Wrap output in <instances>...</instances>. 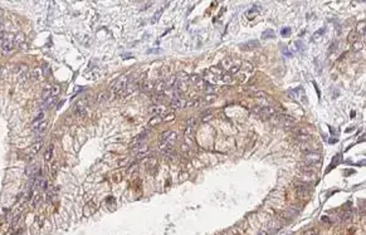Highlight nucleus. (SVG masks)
Here are the masks:
<instances>
[{
	"label": "nucleus",
	"instance_id": "6e6552de",
	"mask_svg": "<svg viewBox=\"0 0 366 235\" xmlns=\"http://www.w3.org/2000/svg\"><path fill=\"white\" fill-rule=\"evenodd\" d=\"M47 130H48V122L47 121H42L34 131H35V134L38 136H43L45 132H47Z\"/></svg>",
	"mask_w": 366,
	"mask_h": 235
},
{
	"label": "nucleus",
	"instance_id": "2f4dec72",
	"mask_svg": "<svg viewBox=\"0 0 366 235\" xmlns=\"http://www.w3.org/2000/svg\"><path fill=\"white\" fill-rule=\"evenodd\" d=\"M340 160V155H336L333 157V160H332V162H331V167H335L336 166V163H337V161Z\"/></svg>",
	"mask_w": 366,
	"mask_h": 235
},
{
	"label": "nucleus",
	"instance_id": "f704fd0d",
	"mask_svg": "<svg viewBox=\"0 0 366 235\" xmlns=\"http://www.w3.org/2000/svg\"><path fill=\"white\" fill-rule=\"evenodd\" d=\"M154 99H155V101H162V99H164V96L158 93V94H155V96H154Z\"/></svg>",
	"mask_w": 366,
	"mask_h": 235
},
{
	"label": "nucleus",
	"instance_id": "b1692460",
	"mask_svg": "<svg viewBox=\"0 0 366 235\" xmlns=\"http://www.w3.org/2000/svg\"><path fill=\"white\" fill-rule=\"evenodd\" d=\"M152 87H154V84H151V83H141L140 84V89H142V91H149Z\"/></svg>",
	"mask_w": 366,
	"mask_h": 235
},
{
	"label": "nucleus",
	"instance_id": "f03ea898",
	"mask_svg": "<svg viewBox=\"0 0 366 235\" xmlns=\"http://www.w3.org/2000/svg\"><path fill=\"white\" fill-rule=\"evenodd\" d=\"M303 160H305V165H310V166L318 165L320 161H321V155L316 151H312V152H310V154H306Z\"/></svg>",
	"mask_w": 366,
	"mask_h": 235
},
{
	"label": "nucleus",
	"instance_id": "e433bc0d",
	"mask_svg": "<svg viewBox=\"0 0 366 235\" xmlns=\"http://www.w3.org/2000/svg\"><path fill=\"white\" fill-rule=\"evenodd\" d=\"M159 16H160V12H158V13H156V14H155V16H154V18H152V20H151V22H152V23H155V22H156V20H158V19H159Z\"/></svg>",
	"mask_w": 366,
	"mask_h": 235
},
{
	"label": "nucleus",
	"instance_id": "bb28decb",
	"mask_svg": "<svg viewBox=\"0 0 366 235\" xmlns=\"http://www.w3.org/2000/svg\"><path fill=\"white\" fill-rule=\"evenodd\" d=\"M356 39H357V34H356V33H355V32H353V33H350V35H349V42H350V43H351V42H352V43H353V42H356Z\"/></svg>",
	"mask_w": 366,
	"mask_h": 235
},
{
	"label": "nucleus",
	"instance_id": "423d86ee",
	"mask_svg": "<svg viewBox=\"0 0 366 235\" xmlns=\"http://www.w3.org/2000/svg\"><path fill=\"white\" fill-rule=\"evenodd\" d=\"M296 189H297V194L298 196H307L310 194V187L307 183L305 182H301V183H297L296 185Z\"/></svg>",
	"mask_w": 366,
	"mask_h": 235
},
{
	"label": "nucleus",
	"instance_id": "5701e85b",
	"mask_svg": "<svg viewBox=\"0 0 366 235\" xmlns=\"http://www.w3.org/2000/svg\"><path fill=\"white\" fill-rule=\"evenodd\" d=\"M357 32L360 33V35H365V22L359 23V25H357Z\"/></svg>",
	"mask_w": 366,
	"mask_h": 235
},
{
	"label": "nucleus",
	"instance_id": "20e7f679",
	"mask_svg": "<svg viewBox=\"0 0 366 235\" xmlns=\"http://www.w3.org/2000/svg\"><path fill=\"white\" fill-rule=\"evenodd\" d=\"M276 121H277V123H279L282 126H292V125H293V122H295L293 117H291V116H288L286 113H278V115H276Z\"/></svg>",
	"mask_w": 366,
	"mask_h": 235
},
{
	"label": "nucleus",
	"instance_id": "c756f323",
	"mask_svg": "<svg viewBox=\"0 0 366 235\" xmlns=\"http://www.w3.org/2000/svg\"><path fill=\"white\" fill-rule=\"evenodd\" d=\"M40 200H42V196L39 195V194H38V195H35V196H34V200H33V206H38V204H39Z\"/></svg>",
	"mask_w": 366,
	"mask_h": 235
},
{
	"label": "nucleus",
	"instance_id": "c85d7f7f",
	"mask_svg": "<svg viewBox=\"0 0 366 235\" xmlns=\"http://www.w3.org/2000/svg\"><path fill=\"white\" fill-rule=\"evenodd\" d=\"M289 33H291V29H289V28H283V29L281 30V34L283 35V37H288Z\"/></svg>",
	"mask_w": 366,
	"mask_h": 235
},
{
	"label": "nucleus",
	"instance_id": "0eeeda50",
	"mask_svg": "<svg viewBox=\"0 0 366 235\" xmlns=\"http://www.w3.org/2000/svg\"><path fill=\"white\" fill-rule=\"evenodd\" d=\"M42 146H43V141H37L35 144L30 147V150H29V155H28V158H32V157H34L35 156V154H38V151L42 148Z\"/></svg>",
	"mask_w": 366,
	"mask_h": 235
},
{
	"label": "nucleus",
	"instance_id": "c9c22d12",
	"mask_svg": "<svg viewBox=\"0 0 366 235\" xmlns=\"http://www.w3.org/2000/svg\"><path fill=\"white\" fill-rule=\"evenodd\" d=\"M57 165H58L57 162H54L53 165H52V175H53V176H54V173H56V170H57Z\"/></svg>",
	"mask_w": 366,
	"mask_h": 235
},
{
	"label": "nucleus",
	"instance_id": "7c9ffc66",
	"mask_svg": "<svg viewBox=\"0 0 366 235\" xmlns=\"http://www.w3.org/2000/svg\"><path fill=\"white\" fill-rule=\"evenodd\" d=\"M160 121H161V117H156V118H154V119H151L149 122V125L150 126H155V123H158V122H160Z\"/></svg>",
	"mask_w": 366,
	"mask_h": 235
},
{
	"label": "nucleus",
	"instance_id": "473e14b6",
	"mask_svg": "<svg viewBox=\"0 0 366 235\" xmlns=\"http://www.w3.org/2000/svg\"><path fill=\"white\" fill-rule=\"evenodd\" d=\"M223 80L225 82V83H229V82L232 80V74H224L223 76Z\"/></svg>",
	"mask_w": 366,
	"mask_h": 235
},
{
	"label": "nucleus",
	"instance_id": "9d476101",
	"mask_svg": "<svg viewBox=\"0 0 366 235\" xmlns=\"http://www.w3.org/2000/svg\"><path fill=\"white\" fill-rule=\"evenodd\" d=\"M149 112H150V113H151L152 116H159V115H161L162 112H164V107H162V106H160V105H155V106L150 107Z\"/></svg>",
	"mask_w": 366,
	"mask_h": 235
},
{
	"label": "nucleus",
	"instance_id": "f257e3e1",
	"mask_svg": "<svg viewBox=\"0 0 366 235\" xmlns=\"http://www.w3.org/2000/svg\"><path fill=\"white\" fill-rule=\"evenodd\" d=\"M129 76H122L120 77L117 80L113 82V86H112V93L114 94H121L123 93L125 91H126V87H127V83H129Z\"/></svg>",
	"mask_w": 366,
	"mask_h": 235
},
{
	"label": "nucleus",
	"instance_id": "1a4fd4ad",
	"mask_svg": "<svg viewBox=\"0 0 366 235\" xmlns=\"http://www.w3.org/2000/svg\"><path fill=\"white\" fill-rule=\"evenodd\" d=\"M110 97H111V92H101V93L97 94L96 103H103V102L108 101Z\"/></svg>",
	"mask_w": 366,
	"mask_h": 235
},
{
	"label": "nucleus",
	"instance_id": "39448f33",
	"mask_svg": "<svg viewBox=\"0 0 366 235\" xmlns=\"http://www.w3.org/2000/svg\"><path fill=\"white\" fill-rule=\"evenodd\" d=\"M87 103H88V99L87 98H82L79 99L76 106H74V113L77 116H83V113L86 112V107H87Z\"/></svg>",
	"mask_w": 366,
	"mask_h": 235
},
{
	"label": "nucleus",
	"instance_id": "aec40b11",
	"mask_svg": "<svg viewBox=\"0 0 366 235\" xmlns=\"http://www.w3.org/2000/svg\"><path fill=\"white\" fill-rule=\"evenodd\" d=\"M262 38L263 39H268V38H274V32L272 29H268V30H266V32H263V34H262Z\"/></svg>",
	"mask_w": 366,
	"mask_h": 235
},
{
	"label": "nucleus",
	"instance_id": "4468645a",
	"mask_svg": "<svg viewBox=\"0 0 366 235\" xmlns=\"http://www.w3.org/2000/svg\"><path fill=\"white\" fill-rule=\"evenodd\" d=\"M325 32H326V28H325V27H323V28H321V29H318L317 32L312 35V40H315V42H316V40H318L320 38H322V37H323V34H325Z\"/></svg>",
	"mask_w": 366,
	"mask_h": 235
},
{
	"label": "nucleus",
	"instance_id": "ddd939ff",
	"mask_svg": "<svg viewBox=\"0 0 366 235\" xmlns=\"http://www.w3.org/2000/svg\"><path fill=\"white\" fill-rule=\"evenodd\" d=\"M183 103H185V101H183V99L179 98V97H172V99H171V106H172L174 108H179V107H181Z\"/></svg>",
	"mask_w": 366,
	"mask_h": 235
},
{
	"label": "nucleus",
	"instance_id": "412c9836",
	"mask_svg": "<svg viewBox=\"0 0 366 235\" xmlns=\"http://www.w3.org/2000/svg\"><path fill=\"white\" fill-rule=\"evenodd\" d=\"M24 42V35L23 34H18L16 37H14V45H18L20 43Z\"/></svg>",
	"mask_w": 366,
	"mask_h": 235
},
{
	"label": "nucleus",
	"instance_id": "2eb2a0df",
	"mask_svg": "<svg viewBox=\"0 0 366 235\" xmlns=\"http://www.w3.org/2000/svg\"><path fill=\"white\" fill-rule=\"evenodd\" d=\"M13 48H14V40H12V42H6L2 45V49H3L4 53H9Z\"/></svg>",
	"mask_w": 366,
	"mask_h": 235
},
{
	"label": "nucleus",
	"instance_id": "f3484780",
	"mask_svg": "<svg viewBox=\"0 0 366 235\" xmlns=\"http://www.w3.org/2000/svg\"><path fill=\"white\" fill-rule=\"evenodd\" d=\"M59 91H60L59 86H57V84L50 86V97H57L59 94Z\"/></svg>",
	"mask_w": 366,
	"mask_h": 235
},
{
	"label": "nucleus",
	"instance_id": "ea45409f",
	"mask_svg": "<svg viewBox=\"0 0 366 235\" xmlns=\"http://www.w3.org/2000/svg\"><path fill=\"white\" fill-rule=\"evenodd\" d=\"M13 235H22V234H20V231H18V233H15V234H13Z\"/></svg>",
	"mask_w": 366,
	"mask_h": 235
},
{
	"label": "nucleus",
	"instance_id": "a878e982",
	"mask_svg": "<svg viewBox=\"0 0 366 235\" xmlns=\"http://www.w3.org/2000/svg\"><path fill=\"white\" fill-rule=\"evenodd\" d=\"M247 44H248V45H244L243 48H245V49H247V48H255V47H258V42H257V40H253V42H249V43H247Z\"/></svg>",
	"mask_w": 366,
	"mask_h": 235
},
{
	"label": "nucleus",
	"instance_id": "72a5a7b5",
	"mask_svg": "<svg viewBox=\"0 0 366 235\" xmlns=\"http://www.w3.org/2000/svg\"><path fill=\"white\" fill-rule=\"evenodd\" d=\"M213 99H215V96H214V94H206L205 98H204L205 102H210V101H213Z\"/></svg>",
	"mask_w": 366,
	"mask_h": 235
},
{
	"label": "nucleus",
	"instance_id": "f8f14e48",
	"mask_svg": "<svg viewBox=\"0 0 366 235\" xmlns=\"http://www.w3.org/2000/svg\"><path fill=\"white\" fill-rule=\"evenodd\" d=\"M301 151L303 152V154H310V152L315 151V148H313L312 145L307 144V142H302V145H301Z\"/></svg>",
	"mask_w": 366,
	"mask_h": 235
},
{
	"label": "nucleus",
	"instance_id": "6ab92c4d",
	"mask_svg": "<svg viewBox=\"0 0 366 235\" xmlns=\"http://www.w3.org/2000/svg\"><path fill=\"white\" fill-rule=\"evenodd\" d=\"M49 97H50V86H48V87L44 88L43 93H42V99H43V101H47Z\"/></svg>",
	"mask_w": 366,
	"mask_h": 235
},
{
	"label": "nucleus",
	"instance_id": "dca6fc26",
	"mask_svg": "<svg viewBox=\"0 0 366 235\" xmlns=\"http://www.w3.org/2000/svg\"><path fill=\"white\" fill-rule=\"evenodd\" d=\"M53 145H49V147H48V150L45 151V154H44V160L45 161H50V158L53 157Z\"/></svg>",
	"mask_w": 366,
	"mask_h": 235
},
{
	"label": "nucleus",
	"instance_id": "a211bd4d",
	"mask_svg": "<svg viewBox=\"0 0 366 235\" xmlns=\"http://www.w3.org/2000/svg\"><path fill=\"white\" fill-rule=\"evenodd\" d=\"M40 74H42V70L39 68H35L32 72V74H30V77H32V79H34V80H38V79H40Z\"/></svg>",
	"mask_w": 366,
	"mask_h": 235
},
{
	"label": "nucleus",
	"instance_id": "9b49d317",
	"mask_svg": "<svg viewBox=\"0 0 366 235\" xmlns=\"http://www.w3.org/2000/svg\"><path fill=\"white\" fill-rule=\"evenodd\" d=\"M296 137L299 141H302V142H307V141L311 140V136L307 134V132H305V131H298L297 134H296Z\"/></svg>",
	"mask_w": 366,
	"mask_h": 235
},
{
	"label": "nucleus",
	"instance_id": "cd10ccee",
	"mask_svg": "<svg viewBox=\"0 0 366 235\" xmlns=\"http://www.w3.org/2000/svg\"><path fill=\"white\" fill-rule=\"evenodd\" d=\"M43 73H44V76H49V73H50L49 66H48L47 63H44V64H43Z\"/></svg>",
	"mask_w": 366,
	"mask_h": 235
},
{
	"label": "nucleus",
	"instance_id": "4be33fe9",
	"mask_svg": "<svg viewBox=\"0 0 366 235\" xmlns=\"http://www.w3.org/2000/svg\"><path fill=\"white\" fill-rule=\"evenodd\" d=\"M200 99H195V101H193V102H189L187 103V107H193V108H196V107H199L200 106Z\"/></svg>",
	"mask_w": 366,
	"mask_h": 235
},
{
	"label": "nucleus",
	"instance_id": "58836bf2",
	"mask_svg": "<svg viewBox=\"0 0 366 235\" xmlns=\"http://www.w3.org/2000/svg\"><path fill=\"white\" fill-rule=\"evenodd\" d=\"M258 235H268V233H267V231H260Z\"/></svg>",
	"mask_w": 366,
	"mask_h": 235
},
{
	"label": "nucleus",
	"instance_id": "4c0bfd02",
	"mask_svg": "<svg viewBox=\"0 0 366 235\" xmlns=\"http://www.w3.org/2000/svg\"><path fill=\"white\" fill-rule=\"evenodd\" d=\"M172 118H174V115H172V113H169V116L165 117V121H170V119H172Z\"/></svg>",
	"mask_w": 366,
	"mask_h": 235
},
{
	"label": "nucleus",
	"instance_id": "7ed1b4c3",
	"mask_svg": "<svg viewBox=\"0 0 366 235\" xmlns=\"http://www.w3.org/2000/svg\"><path fill=\"white\" fill-rule=\"evenodd\" d=\"M254 112H257L262 119H268L274 115V109L272 107H268V106L262 107V108H254Z\"/></svg>",
	"mask_w": 366,
	"mask_h": 235
},
{
	"label": "nucleus",
	"instance_id": "393cba45",
	"mask_svg": "<svg viewBox=\"0 0 366 235\" xmlns=\"http://www.w3.org/2000/svg\"><path fill=\"white\" fill-rule=\"evenodd\" d=\"M296 47H297V49L299 50L301 53H305V52H306V47L303 45V43H301V42H296Z\"/></svg>",
	"mask_w": 366,
	"mask_h": 235
}]
</instances>
